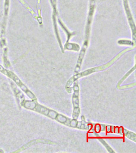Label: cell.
I'll use <instances>...</instances> for the list:
<instances>
[{
	"mask_svg": "<svg viewBox=\"0 0 136 153\" xmlns=\"http://www.w3.org/2000/svg\"><path fill=\"white\" fill-rule=\"evenodd\" d=\"M33 110L35 111L36 112L41 113V114L46 115V116H48L49 112V109L44 107L38 104L36 105L35 108H34V109Z\"/></svg>",
	"mask_w": 136,
	"mask_h": 153,
	"instance_id": "cell-1",
	"label": "cell"
},
{
	"mask_svg": "<svg viewBox=\"0 0 136 153\" xmlns=\"http://www.w3.org/2000/svg\"><path fill=\"white\" fill-rule=\"evenodd\" d=\"M36 105V103L34 101H27L24 103V106L28 109L33 110Z\"/></svg>",
	"mask_w": 136,
	"mask_h": 153,
	"instance_id": "cell-2",
	"label": "cell"
},
{
	"mask_svg": "<svg viewBox=\"0 0 136 153\" xmlns=\"http://www.w3.org/2000/svg\"><path fill=\"white\" fill-rule=\"evenodd\" d=\"M48 116H49L50 118H52V119H54L55 117L57 116V114L56 113L53 111H49V114Z\"/></svg>",
	"mask_w": 136,
	"mask_h": 153,
	"instance_id": "cell-3",
	"label": "cell"
},
{
	"mask_svg": "<svg viewBox=\"0 0 136 153\" xmlns=\"http://www.w3.org/2000/svg\"><path fill=\"white\" fill-rule=\"evenodd\" d=\"M26 93L27 94V95L29 96V97H30L31 99H34V98H36L35 96H34V94H32V93H31L30 91H29V90L28 91H27Z\"/></svg>",
	"mask_w": 136,
	"mask_h": 153,
	"instance_id": "cell-4",
	"label": "cell"
}]
</instances>
